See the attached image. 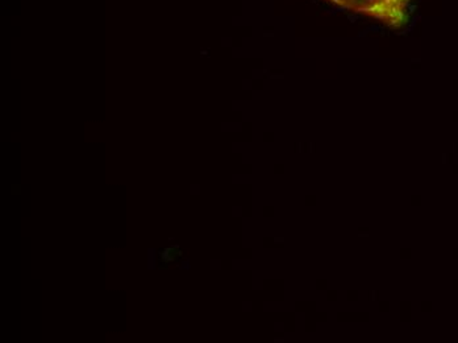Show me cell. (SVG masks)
I'll return each mask as SVG.
<instances>
[{
  "label": "cell",
  "instance_id": "6da1fadb",
  "mask_svg": "<svg viewBox=\"0 0 458 343\" xmlns=\"http://www.w3.org/2000/svg\"><path fill=\"white\" fill-rule=\"evenodd\" d=\"M337 7L368 16L382 24L401 30L409 21L411 0H327Z\"/></svg>",
  "mask_w": 458,
  "mask_h": 343
}]
</instances>
